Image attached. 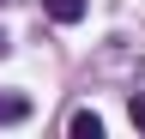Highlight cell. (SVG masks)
<instances>
[{"instance_id": "obj_1", "label": "cell", "mask_w": 145, "mask_h": 139, "mask_svg": "<svg viewBox=\"0 0 145 139\" xmlns=\"http://www.w3.org/2000/svg\"><path fill=\"white\" fill-rule=\"evenodd\" d=\"M85 6H91V0H42V12H48L54 24H79V18H85Z\"/></svg>"}, {"instance_id": "obj_2", "label": "cell", "mask_w": 145, "mask_h": 139, "mask_svg": "<svg viewBox=\"0 0 145 139\" xmlns=\"http://www.w3.org/2000/svg\"><path fill=\"white\" fill-rule=\"evenodd\" d=\"M24 115H30V97H18V91H6V97H0V127H18Z\"/></svg>"}, {"instance_id": "obj_3", "label": "cell", "mask_w": 145, "mask_h": 139, "mask_svg": "<svg viewBox=\"0 0 145 139\" xmlns=\"http://www.w3.org/2000/svg\"><path fill=\"white\" fill-rule=\"evenodd\" d=\"M67 127H72V139H103V121L91 115V109H79V115L67 121Z\"/></svg>"}, {"instance_id": "obj_4", "label": "cell", "mask_w": 145, "mask_h": 139, "mask_svg": "<svg viewBox=\"0 0 145 139\" xmlns=\"http://www.w3.org/2000/svg\"><path fill=\"white\" fill-rule=\"evenodd\" d=\"M133 127L145 133V97H133Z\"/></svg>"}, {"instance_id": "obj_5", "label": "cell", "mask_w": 145, "mask_h": 139, "mask_svg": "<svg viewBox=\"0 0 145 139\" xmlns=\"http://www.w3.org/2000/svg\"><path fill=\"white\" fill-rule=\"evenodd\" d=\"M6 48H12V42H6V30H0V61H6Z\"/></svg>"}]
</instances>
